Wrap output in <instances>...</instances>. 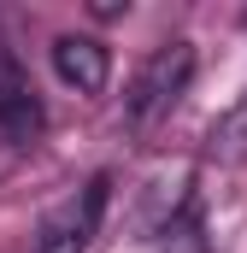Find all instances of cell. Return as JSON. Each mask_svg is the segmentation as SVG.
<instances>
[{
	"mask_svg": "<svg viewBox=\"0 0 247 253\" xmlns=\"http://www.w3.org/2000/svg\"><path fill=\"white\" fill-rule=\"evenodd\" d=\"M188 83H194V42H159L147 59L135 65V77H129L124 124L153 129L159 118H171V106L188 94Z\"/></svg>",
	"mask_w": 247,
	"mask_h": 253,
	"instance_id": "1",
	"label": "cell"
},
{
	"mask_svg": "<svg viewBox=\"0 0 247 253\" xmlns=\"http://www.w3.org/2000/svg\"><path fill=\"white\" fill-rule=\"evenodd\" d=\"M106 206H112V177H88L82 189L59 194V200L41 212L36 236H30V253H88L94 236H100Z\"/></svg>",
	"mask_w": 247,
	"mask_h": 253,
	"instance_id": "2",
	"label": "cell"
},
{
	"mask_svg": "<svg viewBox=\"0 0 247 253\" xmlns=\"http://www.w3.org/2000/svg\"><path fill=\"white\" fill-rule=\"evenodd\" d=\"M53 77L65 88H77V94H100L106 77H112V59H106V47L94 36H59L53 42Z\"/></svg>",
	"mask_w": 247,
	"mask_h": 253,
	"instance_id": "3",
	"label": "cell"
},
{
	"mask_svg": "<svg viewBox=\"0 0 247 253\" xmlns=\"http://www.w3.org/2000/svg\"><path fill=\"white\" fill-rule=\"evenodd\" d=\"M0 135H6L12 147H24V141L41 135V100H36V88H30L24 77L0 88Z\"/></svg>",
	"mask_w": 247,
	"mask_h": 253,
	"instance_id": "4",
	"label": "cell"
},
{
	"mask_svg": "<svg viewBox=\"0 0 247 253\" xmlns=\"http://www.w3.org/2000/svg\"><path fill=\"white\" fill-rule=\"evenodd\" d=\"M206 153L218 159V165H236V159H247V88H242V100L212 124V135H206Z\"/></svg>",
	"mask_w": 247,
	"mask_h": 253,
	"instance_id": "5",
	"label": "cell"
},
{
	"mask_svg": "<svg viewBox=\"0 0 247 253\" xmlns=\"http://www.w3.org/2000/svg\"><path fill=\"white\" fill-rule=\"evenodd\" d=\"M159 253H212V242H206V230H200L194 218H177V224L165 230V248Z\"/></svg>",
	"mask_w": 247,
	"mask_h": 253,
	"instance_id": "6",
	"label": "cell"
}]
</instances>
